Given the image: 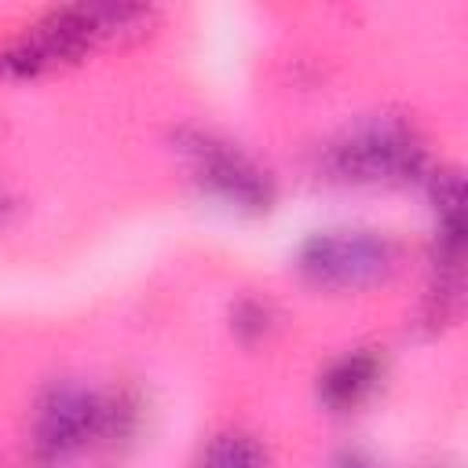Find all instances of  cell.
Listing matches in <instances>:
<instances>
[{
  "label": "cell",
  "mask_w": 468,
  "mask_h": 468,
  "mask_svg": "<svg viewBox=\"0 0 468 468\" xmlns=\"http://www.w3.org/2000/svg\"><path fill=\"white\" fill-rule=\"evenodd\" d=\"M11 216H15V197L7 194V186L0 183V230L11 223Z\"/></svg>",
  "instance_id": "obj_9"
},
{
  "label": "cell",
  "mask_w": 468,
  "mask_h": 468,
  "mask_svg": "<svg viewBox=\"0 0 468 468\" xmlns=\"http://www.w3.org/2000/svg\"><path fill=\"white\" fill-rule=\"evenodd\" d=\"M333 468H380V464L369 453H362V450H340L336 461H333Z\"/></svg>",
  "instance_id": "obj_8"
},
{
  "label": "cell",
  "mask_w": 468,
  "mask_h": 468,
  "mask_svg": "<svg viewBox=\"0 0 468 468\" xmlns=\"http://www.w3.org/2000/svg\"><path fill=\"white\" fill-rule=\"evenodd\" d=\"M4 128H7V124H4V113H0V135H4Z\"/></svg>",
  "instance_id": "obj_10"
},
{
  "label": "cell",
  "mask_w": 468,
  "mask_h": 468,
  "mask_svg": "<svg viewBox=\"0 0 468 468\" xmlns=\"http://www.w3.org/2000/svg\"><path fill=\"white\" fill-rule=\"evenodd\" d=\"M194 468H271V453L252 431L227 428L201 446Z\"/></svg>",
  "instance_id": "obj_7"
},
{
  "label": "cell",
  "mask_w": 468,
  "mask_h": 468,
  "mask_svg": "<svg viewBox=\"0 0 468 468\" xmlns=\"http://www.w3.org/2000/svg\"><path fill=\"white\" fill-rule=\"evenodd\" d=\"M146 4H66L40 15L18 37L0 44V77H37L80 62L99 44L135 40L154 26Z\"/></svg>",
  "instance_id": "obj_1"
},
{
  "label": "cell",
  "mask_w": 468,
  "mask_h": 468,
  "mask_svg": "<svg viewBox=\"0 0 468 468\" xmlns=\"http://www.w3.org/2000/svg\"><path fill=\"white\" fill-rule=\"evenodd\" d=\"M325 172L340 183L395 186L428 172V146L410 121L380 117L351 128L325 150Z\"/></svg>",
  "instance_id": "obj_3"
},
{
  "label": "cell",
  "mask_w": 468,
  "mask_h": 468,
  "mask_svg": "<svg viewBox=\"0 0 468 468\" xmlns=\"http://www.w3.org/2000/svg\"><path fill=\"white\" fill-rule=\"evenodd\" d=\"M402 267V241L373 227H325L296 249V271L329 292H366L388 285Z\"/></svg>",
  "instance_id": "obj_2"
},
{
  "label": "cell",
  "mask_w": 468,
  "mask_h": 468,
  "mask_svg": "<svg viewBox=\"0 0 468 468\" xmlns=\"http://www.w3.org/2000/svg\"><path fill=\"white\" fill-rule=\"evenodd\" d=\"M380 380H384V355H377V347H355L333 358L318 373V399L333 413H347L369 402Z\"/></svg>",
  "instance_id": "obj_6"
},
{
  "label": "cell",
  "mask_w": 468,
  "mask_h": 468,
  "mask_svg": "<svg viewBox=\"0 0 468 468\" xmlns=\"http://www.w3.org/2000/svg\"><path fill=\"white\" fill-rule=\"evenodd\" d=\"M176 150L183 154L190 179L212 194L216 201H223L234 212H249L260 216L274 205V179L271 172L245 154L238 143L223 139L219 132L208 128H179L176 132Z\"/></svg>",
  "instance_id": "obj_4"
},
{
  "label": "cell",
  "mask_w": 468,
  "mask_h": 468,
  "mask_svg": "<svg viewBox=\"0 0 468 468\" xmlns=\"http://www.w3.org/2000/svg\"><path fill=\"white\" fill-rule=\"evenodd\" d=\"M99 435H106V402L84 384H51L29 420V457L40 468H62Z\"/></svg>",
  "instance_id": "obj_5"
}]
</instances>
